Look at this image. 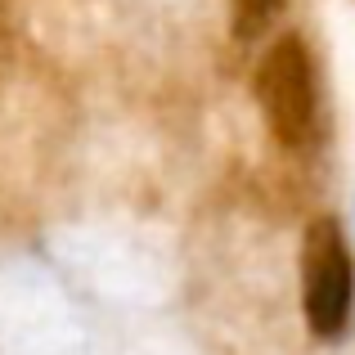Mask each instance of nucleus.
<instances>
[{
  "label": "nucleus",
  "mask_w": 355,
  "mask_h": 355,
  "mask_svg": "<svg viewBox=\"0 0 355 355\" xmlns=\"http://www.w3.org/2000/svg\"><path fill=\"white\" fill-rule=\"evenodd\" d=\"M257 104L270 135L302 148L315 130V68L302 36H279L257 68Z\"/></svg>",
  "instance_id": "f257e3e1"
},
{
  "label": "nucleus",
  "mask_w": 355,
  "mask_h": 355,
  "mask_svg": "<svg viewBox=\"0 0 355 355\" xmlns=\"http://www.w3.org/2000/svg\"><path fill=\"white\" fill-rule=\"evenodd\" d=\"M351 257H347V239H342L338 220L320 216L311 220L302 239V306H306V324L315 338H338L351 320Z\"/></svg>",
  "instance_id": "f03ea898"
},
{
  "label": "nucleus",
  "mask_w": 355,
  "mask_h": 355,
  "mask_svg": "<svg viewBox=\"0 0 355 355\" xmlns=\"http://www.w3.org/2000/svg\"><path fill=\"white\" fill-rule=\"evenodd\" d=\"M279 5H284V0H234V36L239 41H252V36L275 18Z\"/></svg>",
  "instance_id": "7ed1b4c3"
}]
</instances>
